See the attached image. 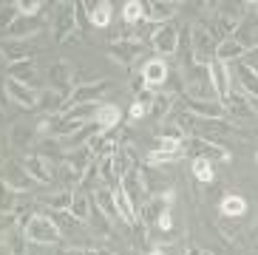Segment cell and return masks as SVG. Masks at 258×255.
<instances>
[{"label": "cell", "instance_id": "cell-1", "mask_svg": "<svg viewBox=\"0 0 258 255\" xmlns=\"http://www.w3.org/2000/svg\"><path fill=\"white\" fill-rule=\"evenodd\" d=\"M221 40L213 34V29H207L205 23H193L190 26V48H193V62L196 66H210L216 60Z\"/></svg>", "mask_w": 258, "mask_h": 255}, {"label": "cell", "instance_id": "cell-2", "mask_svg": "<svg viewBox=\"0 0 258 255\" xmlns=\"http://www.w3.org/2000/svg\"><path fill=\"white\" fill-rule=\"evenodd\" d=\"M26 238L31 241V244H37V247H62V233L57 230V224H54L51 218L43 213V216H34L29 221V227H26Z\"/></svg>", "mask_w": 258, "mask_h": 255}, {"label": "cell", "instance_id": "cell-3", "mask_svg": "<svg viewBox=\"0 0 258 255\" xmlns=\"http://www.w3.org/2000/svg\"><path fill=\"white\" fill-rule=\"evenodd\" d=\"M114 88V80H91V83H80L74 85V91H71V97L66 99V105H62L60 113L71 111V108L77 105H88V102H97L102 94H108V91Z\"/></svg>", "mask_w": 258, "mask_h": 255}, {"label": "cell", "instance_id": "cell-4", "mask_svg": "<svg viewBox=\"0 0 258 255\" xmlns=\"http://www.w3.org/2000/svg\"><path fill=\"white\" fill-rule=\"evenodd\" d=\"M184 97L187 99H219L216 88L210 80V68L207 66H196L184 77Z\"/></svg>", "mask_w": 258, "mask_h": 255}, {"label": "cell", "instance_id": "cell-5", "mask_svg": "<svg viewBox=\"0 0 258 255\" xmlns=\"http://www.w3.org/2000/svg\"><path fill=\"white\" fill-rule=\"evenodd\" d=\"M179 37H182V26L176 20H170L165 26H156V31L151 37V48L156 51V57H170L179 48Z\"/></svg>", "mask_w": 258, "mask_h": 255}, {"label": "cell", "instance_id": "cell-6", "mask_svg": "<svg viewBox=\"0 0 258 255\" xmlns=\"http://www.w3.org/2000/svg\"><path fill=\"white\" fill-rule=\"evenodd\" d=\"M71 31H77L74 3H57V17L51 20V43H66Z\"/></svg>", "mask_w": 258, "mask_h": 255}, {"label": "cell", "instance_id": "cell-7", "mask_svg": "<svg viewBox=\"0 0 258 255\" xmlns=\"http://www.w3.org/2000/svg\"><path fill=\"white\" fill-rule=\"evenodd\" d=\"M187 150L193 153V159H207V162H230V150L221 142H213V139H199V136H190L184 139Z\"/></svg>", "mask_w": 258, "mask_h": 255}, {"label": "cell", "instance_id": "cell-8", "mask_svg": "<svg viewBox=\"0 0 258 255\" xmlns=\"http://www.w3.org/2000/svg\"><path fill=\"white\" fill-rule=\"evenodd\" d=\"M23 167L29 170V176L37 181V184H51L54 176H57V167H60V165L48 162L43 153H26V156H23Z\"/></svg>", "mask_w": 258, "mask_h": 255}, {"label": "cell", "instance_id": "cell-9", "mask_svg": "<svg viewBox=\"0 0 258 255\" xmlns=\"http://www.w3.org/2000/svg\"><path fill=\"white\" fill-rule=\"evenodd\" d=\"M48 88L60 91L66 97H71V91H74V68H71L69 60H57L48 66Z\"/></svg>", "mask_w": 258, "mask_h": 255}, {"label": "cell", "instance_id": "cell-10", "mask_svg": "<svg viewBox=\"0 0 258 255\" xmlns=\"http://www.w3.org/2000/svg\"><path fill=\"white\" fill-rule=\"evenodd\" d=\"M3 181H6L15 193H29V190H34V184H37V181L29 176V170L23 167V162H12V159L3 165Z\"/></svg>", "mask_w": 258, "mask_h": 255}, {"label": "cell", "instance_id": "cell-11", "mask_svg": "<svg viewBox=\"0 0 258 255\" xmlns=\"http://www.w3.org/2000/svg\"><path fill=\"white\" fill-rule=\"evenodd\" d=\"M142 80L148 88H165L167 83V74H170V62L165 57H151V60L142 62Z\"/></svg>", "mask_w": 258, "mask_h": 255}, {"label": "cell", "instance_id": "cell-12", "mask_svg": "<svg viewBox=\"0 0 258 255\" xmlns=\"http://www.w3.org/2000/svg\"><path fill=\"white\" fill-rule=\"evenodd\" d=\"M48 29V20L43 17H20L12 29L3 31V40H34V34Z\"/></svg>", "mask_w": 258, "mask_h": 255}, {"label": "cell", "instance_id": "cell-13", "mask_svg": "<svg viewBox=\"0 0 258 255\" xmlns=\"http://www.w3.org/2000/svg\"><path fill=\"white\" fill-rule=\"evenodd\" d=\"M37 94L40 91H34V88H29V85H23V83H17V80H9L6 77V97H9V102L12 105H17V108H23V111H37Z\"/></svg>", "mask_w": 258, "mask_h": 255}, {"label": "cell", "instance_id": "cell-14", "mask_svg": "<svg viewBox=\"0 0 258 255\" xmlns=\"http://www.w3.org/2000/svg\"><path fill=\"white\" fill-rule=\"evenodd\" d=\"M34 51H37L34 40H0V54L6 57V66L34 60Z\"/></svg>", "mask_w": 258, "mask_h": 255}, {"label": "cell", "instance_id": "cell-15", "mask_svg": "<svg viewBox=\"0 0 258 255\" xmlns=\"http://www.w3.org/2000/svg\"><path fill=\"white\" fill-rule=\"evenodd\" d=\"M105 54L111 60H116L119 66L131 68L134 62H139L145 57V43H108Z\"/></svg>", "mask_w": 258, "mask_h": 255}, {"label": "cell", "instance_id": "cell-16", "mask_svg": "<svg viewBox=\"0 0 258 255\" xmlns=\"http://www.w3.org/2000/svg\"><path fill=\"white\" fill-rule=\"evenodd\" d=\"M182 105L187 113L202 116V119H224V116H227V111H224V105H221L219 99H187V97H182Z\"/></svg>", "mask_w": 258, "mask_h": 255}, {"label": "cell", "instance_id": "cell-17", "mask_svg": "<svg viewBox=\"0 0 258 255\" xmlns=\"http://www.w3.org/2000/svg\"><path fill=\"white\" fill-rule=\"evenodd\" d=\"M122 131H97L91 142H88V150L94 153V159H105V156H114L122 145Z\"/></svg>", "mask_w": 258, "mask_h": 255}, {"label": "cell", "instance_id": "cell-18", "mask_svg": "<svg viewBox=\"0 0 258 255\" xmlns=\"http://www.w3.org/2000/svg\"><path fill=\"white\" fill-rule=\"evenodd\" d=\"M230 74H233V88L241 91V94H247L250 99H255V102H258V77L252 74L250 68L238 60V62L230 66Z\"/></svg>", "mask_w": 258, "mask_h": 255}, {"label": "cell", "instance_id": "cell-19", "mask_svg": "<svg viewBox=\"0 0 258 255\" xmlns=\"http://www.w3.org/2000/svg\"><path fill=\"white\" fill-rule=\"evenodd\" d=\"M119 187H122V193L131 199V204H134V210H142V204L151 199V193L145 190V184H142V179H139V170L134 167V170L128 173V176H122L119 179Z\"/></svg>", "mask_w": 258, "mask_h": 255}, {"label": "cell", "instance_id": "cell-20", "mask_svg": "<svg viewBox=\"0 0 258 255\" xmlns=\"http://www.w3.org/2000/svg\"><path fill=\"white\" fill-rule=\"evenodd\" d=\"M207 68H210V80H213V88H216V97H219V102L224 105L227 97H230V91H233V74H230V66L227 62L213 60Z\"/></svg>", "mask_w": 258, "mask_h": 255}, {"label": "cell", "instance_id": "cell-21", "mask_svg": "<svg viewBox=\"0 0 258 255\" xmlns=\"http://www.w3.org/2000/svg\"><path fill=\"white\" fill-rule=\"evenodd\" d=\"M6 77L9 80H17V83L29 85V88L40 91V71L34 60H23V62H12L6 66Z\"/></svg>", "mask_w": 258, "mask_h": 255}, {"label": "cell", "instance_id": "cell-22", "mask_svg": "<svg viewBox=\"0 0 258 255\" xmlns=\"http://www.w3.org/2000/svg\"><path fill=\"white\" fill-rule=\"evenodd\" d=\"M182 9V3H167V0H153V3H145V20L153 23V26H165V23L176 20V12Z\"/></svg>", "mask_w": 258, "mask_h": 255}, {"label": "cell", "instance_id": "cell-23", "mask_svg": "<svg viewBox=\"0 0 258 255\" xmlns=\"http://www.w3.org/2000/svg\"><path fill=\"white\" fill-rule=\"evenodd\" d=\"M255 99H250L247 94H241V91H230L227 102H224V111L227 113H235L238 119H252V111H255Z\"/></svg>", "mask_w": 258, "mask_h": 255}, {"label": "cell", "instance_id": "cell-24", "mask_svg": "<svg viewBox=\"0 0 258 255\" xmlns=\"http://www.w3.org/2000/svg\"><path fill=\"white\" fill-rule=\"evenodd\" d=\"M88 9V23L94 29H108L114 20V3L111 0H97V3H85Z\"/></svg>", "mask_w": 258, "mask_h": 255}, {"label": "cell", "instance_id": "cell-25", "mask_svg": "<svg viewBox=\"0 0 258 255\" xmlns=\"http://www.w3.org/2000/svg\"><path fill=\"white\" fill-rule=\"evenodd\" d=\"M247 210H250V204H247V199H244L241 193H224L219 202V216L221 218H241L247 216Z\"/></svg>", "mask_w": 258, "mask_h": 255}, {"label": "cell", "instance_id": "cell-26", "mask_svg": "<svg viewBox=\"0 0 258 255\" xmlns=\"http://www.w3.org/2000/svg\"><path fill=\"white\" fill-rule=\"evenodd\" d=\"M34 139H37V131H34V125H29V122H15V125H12L9 142L15 145L17 150L31 153V145H34Z\"/></svg>", "mask_w": 258, "mask_h": 255}, {"label": "cell", "instance_id": "cell-27", "mask_svg": "<svg viewBox=\"0 0 258 255\" xmlns=\"http://www.w3.org/2000/svg\"><path fill=\"white\" fill-rule=\"evenodd\" d=\"M46 216L51 218L54 224H57V230H60L62 235H71V238H77V241H80V235H83V230H85V224L80 221V218H74L69 210H66V213L46 210Z\"/></svg>", "mask_w": 258, "mask_h": 255}, {"label": "cell", "instance_id": "cell-28", "mask_svg": "<svg viewBox=\"0 0 258 255\" xmlns=\"http://www.w3.org/2000/svg\"><path fill=\"white\" fill-rule=\"evenodd\" d=\"M165 210H173V207H170V204H167V199L165 196H151V199H148V202L142 204V210H139V224H156V221H159V216Z\"/></svg>", "mask_w": 258, "mask_h": 255}, {"label": "cell", "instance_id": "cell-29", "mask_svg": "<svg viewBox=\"0 0 258 255\" xmlns=\"http://www.w3.org/2000/svg\"><path fill=\"white\" fill-rule=\"evenodd\" d=\"M66 94H60V91L54 88H40L37 94V111L40 113H60L62 105H66Z\"/></svg>", "mask_w": 258, "mask_h": 255}, {"label": "cell", "instance_id": "cell-30", "mask_svg": "<svg viewBox=\"0 0 258 255\" xmlns=\"http://www.w3.org/2000/svg\"><path fill=\"white\" fill-rule=\"evenodd\" d=\"M176 102H179V97H173V94H156V99H153V105H151V111H148V116H151L153 122H165L170 113H173V108H176Z\"/></svg>", "mask_w": 258, "mask_h": 255}, {"label": "cell", "instance_id": "cell-31", "mask_svg": "<svg viewBox=\"0 0 258 255\" xmlns=\"http://www.w3.org/2000/svg\"><path fill=\"white\" fill-rule=\"evenodd\" d=\"M247 54V45L244 43H238L235 37H230V40H221L219 43V51H216V60L219 62H227V66H233V62H238Z\"/></svg>", "mask_w": 258, "mask_h": 255}, {"label": "cell", "instance_id": "cell-32", "mask_svg": "<svg viewBox=\"0 0 258 255\" xmlns=\"http://www.w3.org/2000/svg\"><path fill=\"white\" fill-rule=\"evenodd\" d=\"M94 122L99 125V131H116V128L122 125V111L114 105V102H105V105H99Z\"/></svg>", "mask_w": 258, "mask_h": 255}, {"label": "cell", "instance_id": "cell-33", "mask_svg": "<svg viewBox=\"0 0 258 255\" xmlns=\"http://www.w3.org/2000/svg\"><path fill=\"white\" fill-rule=\"evenodd\" d=\"M71 199H74V190H57V193H48L40 199V204L46 207V210H54V213H66L71 210Z\"/></svg>", "mask_w": 258, "mask_h": 255}, {"label": "cell", "instance_id": "cell-34", "mask_svg": "<svg viewBox=\"0 0 258 255\" xmlns=\"http://www.w3.org/2000/svg\"><path fill=\"white\" fill-rule=\"evenodd\" d=\"M71 216L80 218L83 224H88V218H91V193H85V190L77 187L74 190V199H71Z\"/></svg>", "mask_w": 258, "mask_h": 255}, {"label": "cell", "instance_id": "cell-35", "mask_svg": "<svg viewBox=\"0 0 258 255\" xmlns=\"http://www.w3.org/2000/svg\"><path fill=\"white\" fill-rule=\"evenodd\" d=\"M190 176H193L199 184H213V181H216V167H213V162H207V159H193V162H190Z\"/></svg>", "mask_w": 258, "mask_h": 255}, {"label": "cell", "instance_id": "cell-36", "mask_svg": "<svg viewBox=\"0 0 258 255\" xmlns=\"http://www.w3.org/2000/svg\"><path fill=\"white\" fill-rule=\"evenodd\" d=\"M145 20V3L142 0H128L122 3V23L125 26H139Z\"/></svg>", "mask_w": 258, "mask_h": 255}, {"label": "cell", "instance_id": "cell-37", "mask_svg": "<svg viewBox=\"0 0 258 255\" xmlns=\"http://www.w3.org/2000/svg\"><path fill=\"white\" fill-rule=\"evenodd\" d=\"M17 207H20V204H17V193L0 179V216H15Z\"/></svg>", "mask_w": 258, "mask_h": 255}, {"label": "cell", "instance_id": "cell-38", "mask_svg": "<svg viewBox=\"0 0 258 255\" xmlns=\"http://www.w3.org/2000/svg\"><path fill=\"white\" fill-rule=\"evenodd\" d=\"M26 244H29V238H26V230H20V227H12V233L6 235L9 255H26Z\"/></svg>", "mask_w": 258, "mask_h": 255}, {"label": "cell", "instance_id": "cell-39", "mask_svg": "<svg viewBox=\"0 0 258 255\" xmlns=\"http://www.w3.org/2000/svg\"><path fill=\"white\" fill-rule=\"evenodd\" d=\"M17 20H20V12H17V0H15V3H0V31L12 29Z\"/></svg>", "mask_w": 258, "mask_h": 255}, {"label": "cell", "instance_id": "cell-40", "mask_svg": "<svg viewBox=\"0 0 258 255\" xmlns=\"http://www.w3.org/2000/svg\"><path fill=\"white\" fill-rule=\"evenodd\" d=\"M43 9H46V3H40V0H17V12H20V17H40Z\"/></svg>", "mask_w": 258, "mask_h": 255}, {"label": "cell", "instance_id": "cell-41", "mask_svg": "<svg viewBox=\"0 0 258 255\" xmlns=\"http://www.w3.org/2000/svg\"><path fill=\"white\" fill-rule=\"evenodd\" d=\"M167 94H173V97H179L184 91V74L179 71V68H170V74H167Z\"/></svg>", "mask_w": 258, "mask_h": 255}, {"label": "cell", "instance_id": "cell-42", "mask_svg": "<svg viewBox=\"0 0 258 255\" xmlns=\"http://www.w3.org/2000/svg\"><path fill=\"white\" fill-rule=\"evenodd\" d=\"M241 62H244L247 68H250L252 74L258 77V45H252V48H247V54L241 57Z\"/></svg>", "mask_w": 258, "mask_h": 255}, {"label": "cell", "instance_id": "cell-43", "mask_svg": "<svg viewBox=\"0 0 258 255\" xmlns=\"http://www.w3.org/2000/svg\"><path fill=\"white\" fill-rule=\"evenodd\" d=\"M156 227H159L162 233H170V230L176 227V221H173V210H165V213H162L159 221H156Z\"/></svg>", "mask_w": 258, "mask_h": 255}, {"label": "cell", "instance_id": "cell-44", "mask_svg": "<svg viewBox=\"0 0 258 255\" xmlns=\"http://www.w3.org/2000/svg\"><path fill=\"white\" fill-rule=\"evenodd\" d=\"M145 113H148V108L139 105L137 99H134V105L128 108V122H139V119H145Z\"/></svg>", "mask_w": 258, "mask_h": 255}, {"label": "cell", "instance_id": "cell-45", "mask_svg": "<svg viewBox=\"0 0 258 255\" xmlns=\"http://www.w3.org/2000/svg\"><path fill=\"white\" fill-rule=\"evenodd\" d=\"M77 40H85V34H83L80 29H77V31H71L69 37H66V45H77Z\"/></svg>", "mask_w": 258, "mask_h": 255}, {"label": "cell", "instance_id": "cell-46", "mask_svg": "<svg viewBox=\"0 0 258 255\" xmlns=\"http://www.w3.org/2000/svg\"><path fill=\"white\" fill-rule=\"evenodd\" d=\"M57 255H85V249L83 247H62Z\"/></svg>", "mask_w": 258, "mask_h": 255}, {"label": "cell", "instance_id": "cell-47", "mask_svg": "<svg viewBox=\"0 0 258 255\" xmlns=\"http://www.w3.org/2000/svg\"><path fill=\"white\" fill-rule=\"evenodd\" d=\"M184 255H210V252H205L202 247H193V244H190V247H184Z\"/></svg>", "mask_w": 258, "mask_h": 255}, {"label": "cell", "instance_id": "cell-48", "mask_svg": "<svg viewBox=\"0 0 258 255\" xmlns=\"http://www.w3.org/2000/svg\"><path fill=\"white\" fill-rule=\"evenodd\" d=\"M145 255H167V252H165V244H156V247H151Z\"/></svg>", "mask_w": 258, "mask_h": 255}, {"label": "cell", "instance_id": "cell-49", "mask_svg": "<svg viewBox=\"0 0 258 255\" xmlns=\"http://www.w3.org/2000/svg\"><path fill=\"white\" fill-rule=\"evenodd\" d=\"M6 125V111H3V108H0V128Z\"/></svg>", "mask_w": 258, "mask_h": 255}, {"label": "cell", "instance_id": "cell-50", "mask_svg": "<svg viewBox=\"0 0 258 255\" xmlns=\"http://www.w3.org/2000/svg\"><path fill=\"white\" fill-rule=\"evenodd\" d=\"M247 6H250L252 12H255V15H258V3H247Z\"/></svg>", "mask_w": 258, "mask_h": 255}, {"label": "cell", "instance_id": "cell-51", "mask_svg": "<svg viewBox=\"0 0 258 255\" xmlns=\"http://www.w3.org/2000/svg\"><path fill=\"white\" fill-rule=\"evenodd\" d=\"M3 66H6V57H3V54H0V68H3Z\"/></svg>", "mask_w": 258, "mask_h": 255}, {"label": "cell", "instance_id": "cell-52", "mask_svg": "<svg viewBox=\"0 0 258 255\" xmlns=\"http://www.w3.org/2000/svg\"><path fill=\"white\" fill-rule=\"evenodd\" d=\"M255 165H258V153H255Z\"/></svg>", "mask_w": 258, "mask_h": 255}]
</instances>
